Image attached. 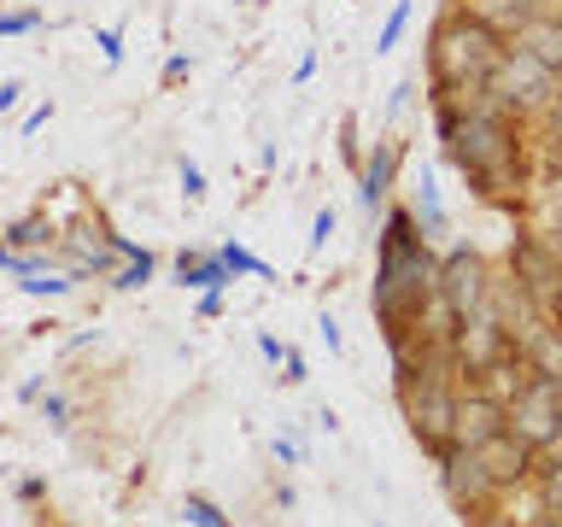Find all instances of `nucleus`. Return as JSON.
<instances>
[{
	"mask_svg": "<svg viewBox=\"0 0 562 527\" xmlns=\"http://www.w3.org/2000/svg\"><path fill=\"white\" fill-rule=\"evenodd\" d=\"M428 112H434V141L446 153V165H457V176L486 205L533 193L527 123L509 105H498L492 94H469V100H428Z\"/></svg>",
	"mask_w": 562,
	"mask_h": 527,
	"instance_id": "obj_1",
	"label": "nucleus"
},
{
	"mask_svg": "<svg viewBox=\"0 0 562 527\" xmlns=\"http://www.w3.org/2000/svg\"><path fill=\"white\" fill-rule=\"evenodd\" d=\"M439 305V246L422 235L411 205H386L375 228V281L369 311L381 323V340H428V316Z\"/></svg>",
	"mask_w": 562,
	"mask_h": 527,
	"instance_id": "obj_2",
	"label": "nucleus"
},
{
	"mask_svg": "<svg viewBox=\"0 0 562 527\" xmlns=\"http://www.w3.org/2000/svg\"><path fill=\"white\" fill-rule=\"evenodd\" d=\"M509 42L486 18H474L469 7H451L428 35V59H422V77H428V100H469L492 88V70L504 65Z\"/></svg>",
	"mask_w": 562,
	"mask_h": 527,
	"instance_id": "obj_3",
	"label": "nucleus"
},
{
	"mask_svg": "<svg viewBox=\"0 0 562 527\" xmlns=\"http://www.w3.org/2000/svg\"><path fill=\"white\" fill-rule=\"evenodd\" d=\"M498 105H509L521 123H539L544 112L557 105V94H562V77L551 65H539L533 53H521V47H509L504 53V65L492 70V88H486Z\"/></svg>",
	"mask_w": 562,
	"mask_h": 527,
	"instance_id": "obj_4",
	"label": "nucleus"
},
{
	"mask_svg": "<svg viewBox=\"0 0 562 527\" xmlns=\"http://www.w3.org/2000/svg\"><path fill=\"white\" fill-rule=\"evenodd\" d=\"M451 363H457V375H463V381H492V375H504V369L521 363V346L509 340V328L498 323V311L486 305L481 316L457 323V334H451Z\"/></svg>",
	"mask_w": 562,
	"mask_h": 527,
	"instance_id": "obj_5",
	"label": "nucleus"
},
{
	"mask_svg": "<svg viewBox=\"0 0 562 527\" xmlns=\"http://www.w3.org/2000/svg\"><path fill=\"white\" fill-rule=\"evenodd\" d=\"M492 281H498V270L486 264L481 246L451 240L446 253H439V299L451 305L457 323H469V316H481L492 305Z\"/></svg>",
	"mask_w": 562,
	"mask_h": 527,
	"instance_id": "obj_6",
	"label": "nucleus"
},
{
	"mask_svg": "<svg viewBox=\"0 0 562 527\" xmlns=\"http://www.w3.org/2000/svg\"><path fill=\"white\" fill-rule=\"evenodd\" d=\"M504 399H509V434L527 439L533 451H544L562 434V381L533 375V369H527L521 381H509Z\"/></svg>",
	"mask_w": 562,
	"mask_h": 527,
	"instance_id": "obj_7",
	"label": "nucleus"
},
{
	"mask_svg": "<svg viewBox=\"0 0 562 527\" xmlns=\"http://www.w3.org/2000/svg\"><path fill=\"white\" fill-rule=\"evenodd\" d=\"M509 276L521 281V293L533 299L544 316L562 323V258L551 253V240H544L539 228H527V235L509 246Z\"/></svg>",
	"mask_w": 562,
	"mask_h": 527,
	"instance_id": "obj_8",
	"label": "nucleus"
},
{
	"mask_svg": "<svg viewBox=\"0 0 562 527\" xmlns=\"http://www.w3.org/2000/svg\"><path fill=\"white\" fill-rule=\"evenodd\" d=\"M434 481H439V492H446V504L457 509V516H474V509H486V504L504 498V492L492 486L481 451H469V446H446V451H439L434 457Z\"/></svg>",
	"mask_w": 562,
	"mask_h": 527,
	"instance_id": "obj_9",
	"label": "nucleus"
},
{
	"mask_svg": "<svg viewBox=\"0 0 562 527\" xmlns=\"http://www.w3.org/2000/svg\"><path fill=\"white\" fill-rule=\"evenodd\" d=\"M59 264L77 281H112L117 264H130L117 253V228L105 217H82L70 235H59Z\"/></svg>",
	"mask_w": 562,
	"mask_h": 527,
	"instance_id": "obj_10",
	"label": "nucleus"
},
{
	"mask_svg": "<svg viewBox=\"0 0 562 527\" xmlns=\"http://www.w3.org/2000/svg\"><path fill=\"white\" fill-rule=\"evenodd\" d=\"M504 428H509V399L498 393V386H486V381H469L463 399H457V434H451V446L481 451L486 439H498Z\"/></svg>",
	"mask_w": 562,
	"mask_h": 527,
	"instance_id": "obj_11",
	"label": "nucleus"
},
{
	"mask_svg": "<svg viewBox=\"0 0 562 527\" xmlns=\"http://www.w3.org/2000/svg\"><path fill=\"white\" fill-rule=\"evenodd\" d=\"M0 270H7L18 281V293H30V299H70L82 288V281L59 264V253H12V246H0Z\"/></svg>",
	"mask_w": 562,
	"mask_h": 527,
	"instance_id": "obj_12",
	"label": "nucleus"
},
{
	"mask_svg": "<svg viewBox=\"0 0 562 527\" xmlns=\"http://www.w3.org/2000/svg\"><path fill=\"white\" fill-rule=\"evenodd\" d=\"M398 165H404V147H398L393 135H375V141H369V158H363V170H358V211H363V217H375V211L393 205Z\"/></svg>",
	"mask_w": 562,
	"mask_h": 527,
	"instance_id": "obj_13",
	"label": "nucleus"
},
{
	"mask_svg": "<svg viewBox=\"0 0 562 527\" xmlns=\"http://www.w3.org/2000/svg\"><path fill=\"white\" fill-rule=\"evenodd\" d=\"M481 463H486V474H492V486L504 492H521V486H533L539 481V451L527 446V439H516V434H498V439H486L481 446Z\"/></svg>",
	"mask_w": 562,
	"mask_h": 527,
	"instance_id": "obj_14",
	"label": "nucleus"
},
{
	"mask_svg": "<svg viewBox=\"0 0 562 527\" xmlns=\"http://www.w3.org/2000/svg\"><path fill=\"white\" fill-rule=\"evenodd\" d=\"M170 276H176V288H188V293H211V288H235V270H228V258L217 253V246H182L170 264Z\"/></svg>",
	"mask_w": 562,
	"mask_h": 527,
	"instance_id": "obj_15",
	"label": "nucleus"
},
{
	"mask_svg": "<svg viewBox=\"0 0 562 527\" xmlns=\"http://www.w3.org/2000/svg\"><path fill=\"white\" fill-rule=\"evenodd\" d=\"M509 47L533 53L539 65H551L557 77H562V7H557V12H539L533 24H521L516 35H509Z\"/></svg>",
	"mask_w": 562,
	"mask_h": 527,
	"instance_id": "obj_16",
	"label": "nucleus"
},
{
	"mask_svg": "<svg viewBox=\"0 0 562 527\" xmlns=\"http://www.w3.org/2000/svg\"><path fill=\"white\" fill-rule=\"evenodd\" d=\"M416 211V223H422V235L428 240H446L451 235V211H446V193H439V182H434V165H422V176H416V188H411V200H404Z\"/></svg>",
	"mask_w": 562,
	"mask_h": 527,
	"instance_id": "obj_17",
	"label": "nucleus"
},
{
	"mask_svg": "<svg viewBox=\"0 0 562 527\" xmlns=\"http://www.w3.org/2000/svg\"><path fill=\"white\" fill-rule=\"evenodd\" d=\"M463 7L474 18H486V24L509 42V35H516L521 24H533L539 12H557V0H463Z\"/></svg>",
	"mask_w": 562,
	"mask_h": 527,
	"instance_id": "obj_18",
	"label": "nucleus"
},
{
	"mask_svg": "<svg viewBox=\"0 0 562 527\" xmlns=\"http://www.w3.org/2000/svg\"><path fill=\"white\" fill-rule=\"evenodd\" d=\"M521 369L562 381V323H557V316H544V323L533 328V340L521 346Z\"/></svg>",
	"mask_w": 562,
	"mask_h": 527,
	"instance_id": "obj_19",
	"label": "nucleus"
},
{
	"mask_svg": "<svg viewBox=\"0 0 562 527\" xmlns=\"http://www.w3.org/2000/svg\"><path fill=\"white\" fill-rule=\"evenodd\" d=\"M7 246L12 253H59V228H53L47 211H30V217L7 223Z\"/></svg>",
	"mask_w": 562,
	"mask_h": 527,
	"instance_id": "obj_20",
	"label": "nucleus"
},
{
	"mask_svg": "<svg viewBox=\"0 0 562 527\" xmlns=\"http://www.w3.org/2000/svg\"><path fill=\"white\" fill-rule=\"evenodd\" d=\"M217 253L228 258V270H235V276H252V281H263V288H276V281H281L276 264H263V258L252 253V246H240V240H223Z\"/></svg>",
	"mask_w": 562,
	"mask_h": 527,
	"instance_id": "obj_21",
	"label": "nucleus"
},
{
	"mask_svg": "<svg viewBox=\"0 0 562 527\" xmlns=\"http://www.w3.org/2000/svg\"><path fill=\"white\" fill-rule=\"evenodd\" d=\"M153 276H158V253H153V246H147V253H140V258H130V264H117V276L105 281V288H112V293H140V288H147Z\"/></svg>",
	"mask_w": 562,
	"mask_h": 527,
	"instance_id": "obj_22",
	"label": "nucleus"
},
{
	"mask_svg": "<svg viewBox=\"0 0 562 527\" xmlns=\"http://www.w3.org/2000/svg\"><path fill=\"white\" fill-rule=\"evenodd\" d=\"M411 18H416V0H393V12H386V18H381V30H375V59H381V53H393V47L404 42Z\"/></svg>",
	"mask_w": 562,
	"mask_h": 527,
	"instance_id": "obj_23",
	"label": "nucleus"
},
{
	"mask_svg": "<svg viewBox=\"0 0 562 527\" xmlns=\"http://www.w3.org/2000/svg\"><path fill=\"white\" fill-rule=\"evenodd\" d=\"M182 522L188 527H235V522L223 516V504L205 498V492H182Z\"/></svg>",
	"mask_w": 562,
	"mask_h": 527,
	"instance_id": "obj_24",
	"label": "nucleus"
},
{
	"mask_svg": "<svg viewBox=\"0 0 562 527\" xmlns=\"http://www.w3.org/2000/svg\"><path fill=\"white\" fill-rule=\"evenodd\" d=\"M539 153H544V165H562V94L557 105L539 117Z\"/></svg>",
	"mask_w": 562,
	"mask_h": 527,
	"instance_id": "obj_25",
	"label": "nucleus"
},
{
	"mask_svg": "<svg viewBox=\"0 0 562 527\" xmlns=\"http://www.w3.org/2000/svg\"><path fill=\"white\" fill-rule=\"evenodd\" d=\"M533 498L544 516H562V463H544L539 481H533Z\"/></svg>",
	"mask_w": 562,
	"mask_h": 527,
	"instance_id": "obj_26",
	"label": "nucleus"
},
{
	"mask_svg": "<svg viewBox=\"0 0 562 527\" xmlns=\"http://www.w3.org/2000/svg\"><path fill=\"white\" fill-rule=\"evenodd\" d=\"M334 235H340V211H334V205H316V217H311V235H305V253L316 258V253H323V246H328Z\"/></svg>",
	"mask_w": 562,
	"mask_h": 527,
	"instance_id": "obj_27",
	"label": "nucleus"
},
{
	"mask_svg": "<svg viewBox=\"0 0 562 527\" xmlns=\"http://www.w3.org/2000/svg\"><path fill=\"white\" fill-rule=\"evenodd\" d=\"M35 30H47V12H35V7H18V12L0 18V35H7V42H24Z\"/></svg>",
	"mask_w": 562,
	"mask_h": 527,
	"instance_id": "obj_28",
	"label": "nucleus"
},
{
	"mask_svg": "<svg viewBox=\"0 0 562 527\" xmlns=\"http://www.w3.org/2000/svg\"><path fill=\"white\" fill-rule=\"evenodd\" d=\"M35 411H42V422H47L53 434H65V428H70V416H77V411H70V393H59V386H47Z\"/></svg>",
	"mask_w": 562,
	"mask_h": 527,
	"instance_id": "obj_29",
	"label": "nucleus"
},
{
	"mask_svg": "<svg viewBox=\"0 0 562 527\" xmlns=\"http://www.w3.org/2000/svg\"><path fill=\"white\" fill-rule=\"evenodd\" d=\"M176 182H182V200H188V205H200V200H205V193H211V188H205V170H200V165H193V158H188V153H182V158H176Z\"/></svg>",
	"mask_w": 562,
	"mask_h": 527,
	"instance_id": "obj_30",
	"label": "nucleus"
},
{
	"mask_svg": "<svg viewBox=\"0 0 562 527\" xmlns=\"http://www.w3.org/2000/svg\"><path fill=\"white\" fill-rule=\"evenodd\" d=\"M463 522H469V527H527V516H516L504 498L486 504V509H474V516H463Z\"/></svg>",
	"mask_w": 562,
	"mask_h": 527,
	"instance_id": "obj_31",
	"label": "nucleus"
},
{
	"mask_svg": "<svg viewBox=\"0 0 562 527\" xmlns=\"http://www.w3.org/2000/svg\"><path fill=\"white\" fill-rule=\"evenodd\" d=\"M94 47H100V65H105V70L123 65V30H117V24H100V30H94Z\"/></svg>",
	"mask_w": 562,
	"mask_h": 527,
	"instance_id": "obj_32",
	"label": "nucleus"
},
{
	"mask_svg": "<svg viewBox=\"0 0 562 527\" xmlns=\"http://www.w3.org/2000/svg\"><path fill=\"white\" fill-rule=\"evenodd\" d=\"M340 158L351 165V176H358V170H363V158H369V147L358 141V117H346V123H340Z\"/></svg>",
	"mask_w": 562,
	"mask_h": 527,
	"instance_id": "obj_33",
	"label": "nucleus"
},
{
	"mask_svg": "<svg viewBox=\"0 0 562 527\" xmlns=\"http://www.w3.org/2000/svg\"><path fill=\"white\" fill-rule=\"evenodd\" d=\"M12 498H18V504H42V498H47V474H18V481H12Z\"/></svg>",
	"mask_w": 562,
	"mask_h": 527,
	"instance_id": "obj_34",
	"label": "nucleus"
},
{
	"mask_svg": "<svg viewBox=\"0 0 562 527\" xmlns=\"http://www.w3.org/2000/svg\"><path fill=\"white\" fill-rule=\"evenodd\" d=\"M47 123H53V100H42V105H30V112H24V123H18V141H30L35 130H47Z\"/></svg>",
	"mask_w": 562,
	"mask_h": 527,
	"instance_id": "obj_35",
	"label": "nucleus"
},
{
	"mask_svg": "<svg viewBox=\"0 0 562 527\" xmlns=\"http://www.w3.org/2000/svg\"><path fill=\"white\" fill-rule=\"evenodd\" d=\"M223 305H228V299H223V288H211V293H200V299H193V316H200V323H217V316H223Z\"/></svg>",
	"mask_w": 562,
	"mask_h": 527,
	"instance_id": "obj_36",
	"label": "nucleus"
},
{
	"mask_svg": "<svg viewBox=\"0 0 562 527\" xmlns=\"http://www.w3.org/2000/svg\"><path fill=\"white\" fill-rule=\"evenodd\" d=\"M258 358L270 363V369H281V358H288V346H281V340H276L270 328H258Z\"/></svg>",
	"mask_w": 562,
	"mask_h": 527,
	"instance_id": "obj_37",
	"label": "nucleus"
},
{
	"mask_svg": "<svg viewBox=\"0 0 562 527\" xmlns=\"http://www.w3.org/2000/svg\"><path fill=\"white\" fill-rule=\"evenodd\" d=\"M281 381H288V386H305L311 375H305V358H299V351L288 346V358H281Z\"/></svg>",
	"mask_w": 562,
	"mask_h": 527,
	"instance_id": "obj_38",
	"label": "nucleus"
},
{
	"mask_svg": "<svg viewBox=\"0 0 562 527\" xmlns=\"http://www.w3.org/2000/svg\"><path fill=\"white\" fill-rule=\"evenodd\" d=\"M411 94H416V77H404V82L393 88V94H386V117H398L404 105H411Z\"/></svg>",
	"mask_w": 562,
	"mask_h": 527,
	"instance_id": "obj_39",
	"label": "nucleus"
},
{
	"mask_svg": "<svg viewBox=\"0 0 562 527\" xmlns=\"http://www.w3.org/2000/svg\"><path fill=\"white\" fill-rule=\"evenodd\" d=\"M316 334H323V346H328V351H340V346H346V340H340V323H334V311L316 316Z\"/></svg>",
	"mask_w": 562,
	"mask_h": 527,
	"instance_id": "obj_40",
	"label": "nucleus"
},
{
	"mask_svg": "<svg viewBox=\"0 0 562 527\" xmlns=\"http://www.w3.org/2000/svg\"><path fill=\"white\" fill-rule=\"evenodd\" d=\"M270 457H276L281 469H293V463H299V446H293L288 434H276V439H270Z\"/></svg>",
	"mask_w": 562,
	"mask_h": 527,
	"instance_id": "obj_41",
	"label": "nucleus"
},
{
	"mask_svg": "<svg viewBox=\"0 0 562 527\" xmlns=\"http://www.w3.org/2000/svg\"><path fill=\"white\" fill-rule=\"evenodd\" d=\"M18 105H24V82L7 77V82H0V112H18Z\"/></svg>",
	"mask_w": 562,
	"mask_h": 527,
	"instance_id": "obj_42",
	"label": "nucleus"
},
{
	"mask_svg": "<svg viewBox=\"0 0 562 527\" xmlns=\"http://www.w3.org/2000/svg\"><path fill=\"white\" fill-rule=\"evenodd\" d=\"M316 77V47H305V53H299V65H293V88H305Z\"/></svg>",
	"mask_w": 562,
	"mask_h": 527,
	"instance_id": "obj_43",
	"label": "nucleus"
},
{
	"mask_svg": "<svg viewBox=\"0 0 562 527\" xmlns=\"http://www.w3.org/2000/svg\"><path fill=\"white\" fill-rule=\"evenodd\" d=\"M42 393H47V375H24V381H18V399H24V404H42Z\"/></svg>",
	"mask_w": 562,
	"mask_h": 527,
	"instance_id": "obj_44",
	"label": "nucleus"
},
{
	"mask_svg": "<svg viewBox=\"0 0 562 527\" xmlns=\"http://www.w3.org/2000/svg\"><path fill=\"white\" fill-rule=\"evenodd\" d=\"M188 77V53H170L165 59V82H182Z\"/></svg>",
	"mask_w": 562,
	"mask_h": 527,
	"instance_id": "obj_45",
	"label": "nucleus"
},
{
	"mask_svg": "<svg viewBox=\"0 0 562 527\" xmlns=\"http://www.w3.org/2000/svg\"><path fill=\"white\" fill-rule=\"evenodd\" d=\"M544 463H562V434H557V439H551V446H544V451H539V469H544Z\"/></svg>",
	"mask_w": 562,
	"mask_h": 527,
	"instance_id": "obj_46",
	"label": "nucleus"
},
{
	"mask_svg": "<svg viewBox=\"0 0 562 527\" xmlns=\"http://www.w3.org/2000/svg\"><path fill=\"white\" fill-rule=\"evenodd\" d=\"M539 235H544V240H551V253L562 258V223H551V228H539Z\"/></svg>",
	"mask_w": 562,
	"mask_h": 527,
	"instance_id": "obj_47",
	"label": "nucleus"
},
{
	"mask_svg": "<svg viewBox=\"0 0 562 527\" xmlns=\"http://www.w3.org/2000/svg\"><path fill=\"white\" fill-rule=\"evenodd\" d=\"M527 527H562V516H544V509H539V522H527Z\"/></svg>",
	"mask_w": 562,
	"mask_h": 527,
	"instance_id": "obj_48",
	"label": "nucleus"
}]
</instances>
